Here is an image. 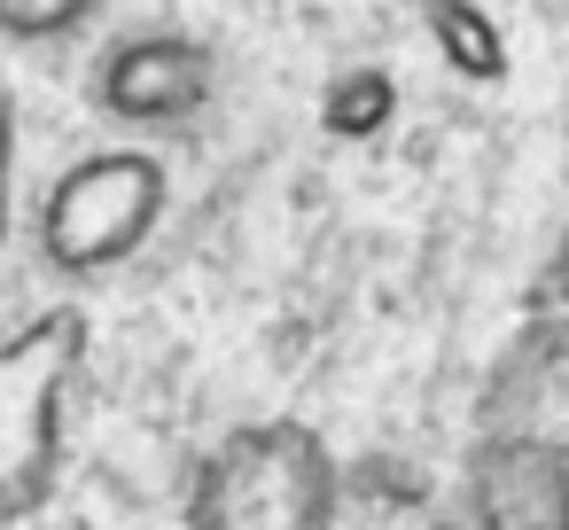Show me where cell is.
Segmentation results:
<instances>
[{"label":"cell","mask_w":569,"mask_h":530,"mask_svg":"<svg viewBox=\"0 0 569 530\" xmlns=\"http://www.w3.org/2000/svg\"><path fill=\"white\" fill-rule=\"evenodd\" d=\"M219 94V63L188 32H133L94 63V110L118 126H188Z\"/></svg>","instance_id":"obj_4"},{"label":"cell","mask_w":569,"mask_h":530,"mask_svg":"<svg viewBox=\"0 0 569 530\" xmlns=\"http://www.w3.org/2000/svg\"><path fill=\"white\" fill-rule=\"evenodd\" d=\"M538 297H546L553 312H569V234H561V250H553V266L538 273Z\"/></svg>","instance_id":"obj_8"},{"label":"cell","mask_w":569,"mask_h":530,"mask_svg":"<svg viewBox=\"0 0 569 530\" xmlns=\"http://www.w3.org/2000/svg\"><path fill=\"white\" fill-rule=\"evenodd\" d=\"M79 359H87V320L71 304L0 320V522L40 514L63 483Z\"/></svg>","instance_id":"obj_2"},{"label":"cell","mask_w":569,"mask_h":530,"mask_svg":"<svg viewBox=\"0 0 569 530\" xmlns=\"http://www.w3.org/2000/svg\"><path fill=\"white\" fill-rule=\"evenodd\" d=\"M0 242H9V94H0Z\"/></svg>","instance_id":"obj_9"},{"label":"cell","mask_w":569,"mask_h":530,"mask_svg":"<svg viewBox=\"0 0 569 530\" xmlns=\"http://www.w3.org/2000/svg\"><path fill=\"white\" fill-rule=\"evenodd\" d=\"M421 32L468 87H499L507 79V40L491 24V9H476V0H421Z\"/></svg>","instance_id":"obj_5"},{"label":"cell","mask_w":569,"mask_h":530,"mask_svg":"<svg viewBox=\"0 0 569 530\" xmlns=\"http://www.w3.org/2000/svg\"><path fill=\"white\" fill-rule=\"evenodd\" d=\"M561 149H569V110H561Z\"/></svg>","instance_id":"obj_11"},{"label":"cell","mask_w":569,"mask_h":530,"mask_svg":"<svg viewBox=\"0 0 569 530\" xmlns=\"http://www.w3.org/2000/svg\"><path fill=\"white\" fill-rule=\"evenodd\" d=\"M437 530H483V522H476V514H468V522H437Z\"/></svg>","instance_id":"obj_10"},{"label":"cell","mask_w":569,"mask_h":530,"mask_svg":"<svg viewBox=\"0 0 569 530\" xmlns=\"http://www.w3.org/2000/svg\"><path fill=\"white\" fill-rule=\"evenodd\" d=\"M102 17V0H0V40L9 48H48L71 40Z\"/></svg>","instance_id":"obj_7"},{"label":"cell","mask_w":569,"mask_h":530,"mask_svg":"<svg viewBox=\"0 0 569 530\" xmlns=\"http://www.w3.org/2000/svg\"><path fill=\"white\" fill-rule=\"evenodd\" d=\"M172 211V164L157 149H94L71 172H56V188L40 196V266L63 281H94L118 273L126 258L149 250V234Z\"/></svg>","instance_id":"obj_3"},{"label":"cell","mask_w":569,"mask_h":530,"mask_svg":"<svg viewBox=\"0 0 569 530\" xmlns=\"http://www.w3.org/2000/svg\"><path fill=\"white\" fill-rule=\"evenodd\" d=\"M343 460L305 421H242L227 429L180 499V530H336Z\"/></svg>","instance_id":"obj_1"},{"label":"cell","mask_w":569,"mask_h":530,"mask_svg":"<svg viewBox=\"0 0 569 530\" xmlns=\"http://www.w3.org/2000/svg\"><path fill=\"white\" fill-rule=\"evenodd\" d=\"M390 118H398V79L382 63L336 71L328 94H320V133L328 141H375V133H390Z\"/></svg>","instance_id":"obj_6"}]
</instances>
